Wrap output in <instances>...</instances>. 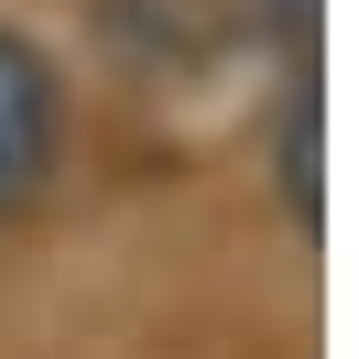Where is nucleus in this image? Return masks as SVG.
Masks as SVG:
<instances>
[{
  "mask_svg": "<svg viewBox=\"0 0 359 359\" xmlns=\"http://www.w3.org/2000/svg\"><path fill=\"white\" fill-rule=\"evenodd\" d=\"M66 153V76L33 33L0 22V218H22Z\"/></svg>",
  "mask_w": 359,
  "mask_h": 359,
  "instance_id": "f257e3e1",
  "label": "nucleus"
},
{
  "mask_svg": "<svg viewBox=\"0 0 359 359\" xmlns=\"http://www.w3.org/2000/svg\"><path fill=\"white\" fill-rule=\"evenodd\" d=\"M240 22L283 44V76H316V33H327V0H240Z\"/></svg>",
  "mask_w": 359,
  "mask_h": 359,
  "instance_id": "7ed1b4c3",
  "label": "nucleus"
},
{
  "mask_svg": "<svg viewBox=\"0 0 359 359\" xmlns=\"http://www.w3.org/2000/svg\"><path fill=\"white\" fill-rule=\"evenodd\" d=\"M316 131H327V98H316V76H283V120H272V185H283V218L327 229V153H316Z\"/></svg>",
  "mask_w": 359,
  "mask_h": 359,
  "instance_id": "f03ea898",
  "label": "nucleus"
}]
</instances>
